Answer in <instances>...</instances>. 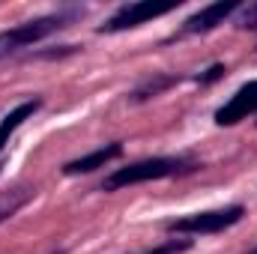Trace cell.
Masks as SVG:
<instances>
[{
  "label": "cell",
  "instance_id": "6da1fadb",
  "mask_svg": "<svg viewBox=\"0 0 257 254\" xmlns=\"http://www.w3.org/2000/svg\"><path fill=\"white\" fill-rule=\"evenodd\" d=\"M194 171V165L189 159H168V156H159V159H144V162H135L128 168H117L105 183V191H117L123 186H135V183H150V180H165V177H177V174H189Z\"/></svg>",
  "mask_w": 257,
  "mask_h": 254
},
{
  "label": "cell",
  "instance_id": "7a4b0ae2",
  "mask_svg": "<svg viewBox=\"0 0 257 254\" xmlns=\"http://www.w3.org/2000/svg\"><path fill=\"white\" fill-rule=\"evenodd\" d=\"M69 24V15L66 12H57V15H42V18H33V21H24V24H15L9 30L0 33V60L21 51V48H30L33 42L63 30Z\"/></svg>",
  "mask_w": 257,
  "mask_h": 254
},
{
  "label": "cell",
  "instance_id": "3957f363",
  "mask_svg": "<svg viewBox=\"0 0 257 254\" xmlns=\"http://www.w3.org/2000/svg\"><path fill=\"white\" fill-rule=\"evenodd\" d=\"M180 9V0H168V3H153V0H135V3H126L120 6L102 27L99 33H120V30H128V27H138L150 18H159V15H168Z\"/></svg>",
  "mask_w": 257,
  "mask_h": 254
},
{
  "label": "cell",
  "instance_id": "277c9868",
  "mask_svg": "<svg viewBox=\"0 0 257 254\" xmlns=\"http://www.w3.org/2000/svg\"><path fill=\"white\" fill-rule=\"evenodd\" d=\"M242 215H245L242 206H227V209H212V212H194V215H186L180 221H171L168 230H174V233H218V230H227L230 224H236Z\"/></svg>",
  "mask_w": 257,
  "mask_h": 254
},
{
  "label": "cell",
  "instance_id": "5b68a950",
  "mask_svg": "<svg viewBox=\"0 0 257 254\" xmlns=\"http://www.w3.org/2000/svg\"><path fill=\"white\" fill-rule=\"evenodd\" d=\"M254 111H257V81H248L215 111V123L218 126H236L239 120L251 117Z\"/></svg>",
  "mask_w": 257,
  "mask_h": 254
},
{
  "label": "cell",
  "instance_id": "8992f818",
  "mask_svg": "<svg viewBox=\"0 0 257 254\" xmlns=\"http://www.w3.org/2000/svg\"><path fill=\"white\" fill-rule=\"evenodd\" d=\"M236 9H239L236 0H218V3H209V6H203V9H197L192 18L183 24V33H209V30H215L218 24H224Z\"/></svg>",
  "mask_w": 257,
  "mask_h": 254
},
{
  "label": "cell",
  "instance_id": "52a82bcc",
  "mask_svg": "<svg viewBox=\"0 0 257 254\" xmlns=\"http://www.w3.org/2000/svg\"><path fill=\"white\" fill-rule=\"evenodd\" d=\"M120 153H123V144H120V141L105 144V147H99V150H93V153H87V156L75 159V162H66V165H63V174H66V177L90 174V171H96V168H105V165H108L111 159H117Z\"/></svg>",
  "mask_w": 257,
  "mask_h": 254
},
{
  "label": "cell",
  "instance_id": "ba28073f",
  "mask_svg": "<svg viewBox=\"0 0 257 254\" xmlns=\"http://www.w3.org/2000/svg\"><path fill=\"white\" fill-rule=\"evenodd\" d=\"M39 105H42L39 99H27V102L15 105V108H12V111H9V114L0 120V153H3V147L9 144V138L15 135V129L21 126L24 120H30V117L39 111Z\"/></svg>",
  "mask_w": 257,
  "mask_h": 254
},
{
  "label": "cell",
  "instance_id": "9c48e42d",
  "mask_svg": "<svg viewBox=\"0 0 257 254\" xmlns=\"http://www.w3.org/2000/svg\"><path fill=\"white\" fill-rule=\"evenodd\" d=\"M33 194H36V189H27V186H18V189L3 191V194H0V224H3L6 218H12Z\"/></svg>",
  "mask_w": 257,
  "mask_h": 254
},
{
  "label": "cell",
  "instance_id": "30bf717a",
  "mask_svg": "<svg viewBox=\"0 0 257 254\" xmlns=\"http://www.w3.org/2000/svg\"><path fill=\"white\" fill-rule=\"evenodd\" d=\"M177 81H180L177 75H162V78H156V81H147V84H141V87L132 93V99H135V102H144V99H150V96H159L162 90L174 87Z\"/></svg>",
  "mask_w": 257,
  "mask_h": 254
},
{
  "label": "cell",
  "instance_id": "8fae6325",
  "mask_svg": "<svg viewBox=\"0 0 257 254\" xmlns=\"http://www.w3.org/2000/svg\"><path fill=\"white\" fill-rule=\"evenodd\" d=\"M192 248V242L189 239H183V242H168V245H159L156 251H147V254H183Z\"/></svg>",
  "mask_w": 257,
  "mask_h": 254
},
{
  "label": "cell",
  "instance_id": "7c38bea8",
  "mask_svg": "<svg viewBox=\"0 0 257 254\" xmlns=\"http://www.w3.org/2000/svg\"><path fill=\"white\" fill-rule=\"evenodd\" d=\"M239 27H248V30H254V27H257V3H251V6H245V9H242Z\"/></svg>",
  "mask_w": 257,
  "mask_h": 254
},
{
  "label": "cell",
  "instance_id": "4fadbf2b",
  "mask_svg": "<svg viewBox=\"0 0 257 254\" xmlns=\"http://www.w3.org/2000/svg\"><path fill=\"white\" fill-rule=\"evenodd\" d=\"M224 72H227L224 66H221V63H215L212 69H209V72H206V75H200L197 81H200V84H212V81H218V78H224Z\"/></svg>",
  "mask_w": 257,
  "mask_h": 254
}]
</instances>
